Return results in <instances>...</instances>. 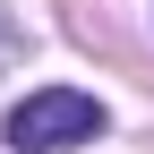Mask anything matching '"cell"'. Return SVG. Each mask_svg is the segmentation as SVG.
I'll use <instances>...</instances> for the list:
<instances>
[{"label":"cell","instance_id":"cell-1","mask_svg":"<svg viewBox=\"0 0 154 154\" xmlns=\"http://www.w3.org/2000/svg\"><path fill=\"white\" fill-rule=\"evenodd\" d=\"M0 137H9V154H69V146H94V137H103V103L77 94V86H34L26 103H9Z\"/></svg>","mask_w":154,"mask_h":154}]
</instances>
